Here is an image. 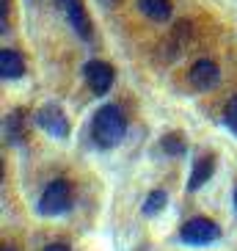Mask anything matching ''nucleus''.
Wrapping results in <instances>:
<instances>
[{
    "instance_id": "nucleus-1",
    "label": "nucleus",
    "mask_w": 237,
    "mask_h": 251,
    "mask_svg": "<svg viewBox=\"0 0 237 251\" xmlns=\"http://www.w3.org/2000/svg\"><path fill=\"white\" fill-rule=\"evenodd\" d=\"M127 135V119L116 105H102L91 116V141L99 149H113Z\"/></svg>"
},
{
    "instance_id": "nucleus-2",
    "label": "nucleus",
    "mask_w": 237,
    "mask_h": 251,
    "mask_svg": "<svg viewBox=\"0 0 237 251\" xmlns=\"http://www.w3.org/2000/svg\"><path fill=\"white\" fill-rule=\"evenodd\" d=\"M74 204V188L69 179H52L47 182V188L42 191L36 201V213L45 215V218H55V215L69 213Z\"/></svg>"
},
{
    "instance_id": "nucleus-3",
    "label": "nucleus",
    "mask_w": 237,
    "mask_h": 251,
    "mask_svg": "<svg viewBox=\"0 0 237 251\" xmlns=\"http://www.w3.org/2000/svg\"><path fill=\"white\" fill-rule=\"evenodd\" d=\"M221 240V226L213 221V218H190L179 226V243L185 246H210Z\"/></svg>"
},
{
    "instance_id": "nucleus-4",
    "label": "nucleus",
    "mask_w": 237,
    "mask_h": 251,
    "mask_svg": "<svg viewBox=\"0 0 237 251\" xmlns=\"http://www.w3.org/2000/svg\"><path fill=\"white\" fill-rule=\"evenodd\" d=\"M33 122H36L39 130H45L50 138H58V141L69 138V133H72V125H69V119H67V113H64V108H61V105H55V102L42 105V108L33 113Z\"/></svg>"
},
{
    "instance_id": "nucleus-5",
    "label": "nucleus",
    "mask_w": 237,
    "mask_h": 251,
    "mask_svg": "<svg viewBox=\"0 0 237 251\" xmlns=\"http://www.w3.org/2000/svg\"><path fill=\"white\" fill-rule=\"evenodd\" d=\"M83 77L89 83V89L94 91L96 97H102L111 91L113 80H116V72H113L111 64H105V61H89L86 67H83Z\"/></svg>"
},
{
    "instance_id": "nucleus-6",
    "label": "nucleus",
    "mask_w": 237,
    "mask_h": 251,
    "mask_svg": "<svg viewBox=\"0 0 237 251\" xmlns=\"http://www.w3.org/2000/svg\"><path fill=\"white\" fill-rule=\"evenodd\" d=\"M55 3H58V8L67 14V23L72 25L74 33H77L83 42H89L94 28H91V20H89V14H86L83 0H55Z\"/></svg>"
},
{
    "instance_id": "nucleus-7",
    "label": "nucleus",
    "mask_w": 237,
    "mask_h": 251,
    "mask_svg": "<svg viewBox=\"0 0 237 251\" xmlns=\"http://www.w3.org/2000/svg\"><path fill=\"white\" fill-rule=\"evenodd\" d=\"M221 83V67L210 58H199L190 67V86L199 91H210Z\"/></svg>"
},
{
    "instance_id": "nucleus-8",
    "label": "nucleus",
    "mask_w": 237,
    "mask_h": 251,
    "mask_svg": "<svg viewBox=\"0 0 237 251\" xmlns=\"http://www.w3.org/2000/svg\"><path fill=\"white\" fill-rule=\"evenodd\" d=\"M213 174H215V155L213 152H204V155H199L193 160L190 177H188V193H196L199 188H204L213 179Z\"/></svg>"
},
{
    "instance_id": "nucleus-9",
    "label": "nucleus",
    "mask_w": 237,
    "mask_h": 251,
    "mask_svg": "<svg viewBox=\"0 0 237 251\" xmlns=\"http://www.w3.org/2000/svg\"><path fill=\"white\" fill-rule=\"evenodd\" d=\"M25 122H28V113L23 108H17L6 116V138L11 144H25V138H28V125Z\"/></svg>"
},
{
    "instance_id": "nucleus-10",
    "label": "nucleus",
    "mask_w": 237,
    "mask_h": 251,
    "mask_svg": "<svg viewBox=\"0 0 237 251\" xmlns=\"http://www.w3.org/2000/svg\"><path fill=\"white\" fill-rule=\"evenodd\" d=\"M25 75V61L17 50H3L0 52V77L3 80H17Z\"/></svg>"
},
{
    "instance_id": "nucleus-11",
    "label": "nucleus",
    "mask_w": 237,
    "mask_h": 251,
    "mask_svg": "<svg viewBox=\"0 0 237 251\" xmlns=\"http://www.w3.org/2000/svg\"><path fill=\"white\" fill-rule=\"evenodd\" d=\"M141 14H146L155 23H168L171 20V0H138Z\"/></svg>"
},
{
    "instance_id": "nucleus-12",
    "label": "nucleus",
    "mask_w": 237,
    "mask_h": 251,
    "mask_svg": "<svg viewBox=\"0 0 237 251\" xmlns=\"http://www.w3.org/2000/svg\"><path fill=\"white\" fill-rule=\"evenodd\" d=\"M160 149L171 157H182L188 152V141L182 133H166L163 138H160Z\"/></svg>"
},
{
    "instance_id": "nucleus-13",
    "label": "nucleus",
    "mask_w": 237,
    "mask_h": 251,
    "mask_svg": "<svg viewBox=\"0 0 237 251\" xmlns=\"http://www.w3.org/2000/svg\"><path fill=\"white\" fill-rule=\"evenodd\" d=\"M166 204H168V193L160 191V188H155V191H149V193H146V199H143L141 213H143V215H157Z\"/></svg>"
},
{
    "instance_id": "nucleus-14",
    "label": "nucleus",
    "mask_w": 237,
    "mask_h": 251,
    "mask_svg": "<svg viewBox=\"0 0 237 251\" xmlns=\"http://www.w3.org/2000/svg\"><path fill=\"white\" fill-rule=\"evenodd\" d=\"M223 125H226V130L237 138V94L223 105Z\"/></svg>"
},
{
    "instance_id": "nucleus-15",
    "label": "nucleus",
    "mask_w": 237,
    "mask_h": 251,
    "mask_svg": "<svg viewBox=\"0 0 237 251\" xmlns=\"http://www.w3.org/2000/svg\"><path fill=\"white\" fill-rule=\"evenodd\" d=\"M45 251H72V246L69 243H50V246H45Z\"/></svg>"
},
{
    "instance_id": "nucleus-16",
    "label": "nucleus",
    "mask_w": 237,
    "mask_h": 251,
    "mask_svg": "<svg viewBox=\"0 0 237 251\" xmlns=\"http://www.w3.org/2000/svg\"><path fill=\"white\" fill-rule=\"evenodd\" d=\"M232 201H235V213H237V185H235V193H232Z\"/></svg>"
},
{
    "instance_id": "nucleus-17",
    "label": "nucleus",
    "mask_w": 237,
    "mask_h": 251,
    "mask_svg": "<svg viewBox=\"0 0 237 251\" xmlns=\"http://www.w3.org/2000/svg\"><path fill=\"white\" fill-rule=\"evenodd\" d=\"M3 251H17V249H14V246H6V249H3Z\"/></svg>"
}]
</instances>
